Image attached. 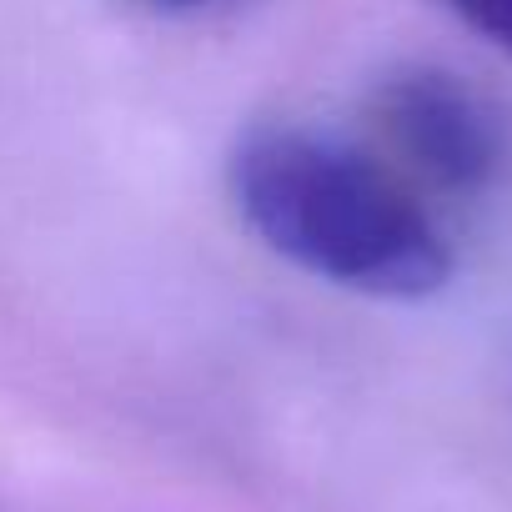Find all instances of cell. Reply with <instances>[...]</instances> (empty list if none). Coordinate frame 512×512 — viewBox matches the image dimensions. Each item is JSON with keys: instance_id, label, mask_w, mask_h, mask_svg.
<instances>
[{"instance_id": "obj_1", "label": "cell", "mask_w": 512, "mask_h": 512, "mask_svg": "<svg viewBox=\"0 0 512 512\" xmlns=\"http://www.w3.org/2000/svg\"><path fill=\"white\" fill-rule=\"evenodd\" d=\"M226 186L256 241L337 292L427 302L452 282V251L427 206L402 176L327 131H246Z\"/></svg>"}, {"instance_id": "obj_2", "label": "cell", "mask_w": 512, "mask_h": 512, "mask_svg": "<svg viewBox=\"0 0 512 512\" xmlns=\"http://www.w3.org/2000/svg\"><path fill=\"white\" fill-rule=\"evenodd\" d=\"M372 111L387 146L427 186L452 196H477L502 176L507 131L467 81L432 66H412L382 81Z\"/></svg>"}, {"instance_id": "obj_3", "label": "cell", "mask_w": 512, "mask_h": 512, "mask_svg": "<svg viewBox=\"0 0 512 512\" xmlns=\"http://www.w3.org/2000/svg\"><path fill=\"white\" fill-rule=\"evenodd\" d=\"M442 6L512 61V0H442Z\"/></svg>"}, {"instance_id": "obj_4", "label": "cell", "mask_w": 512, "mask_h": 512, "mask_svg": "<svg viewBox=\"0 0 512 512\" xmlns=\"http://www.w3.org/2000/svg\"><path fill=\"white\" fill-rule=\"evenodd\" d=\"M141 11H156V16H206L216 6H231V0H131Z\"/></svg>"}]
</instances>
